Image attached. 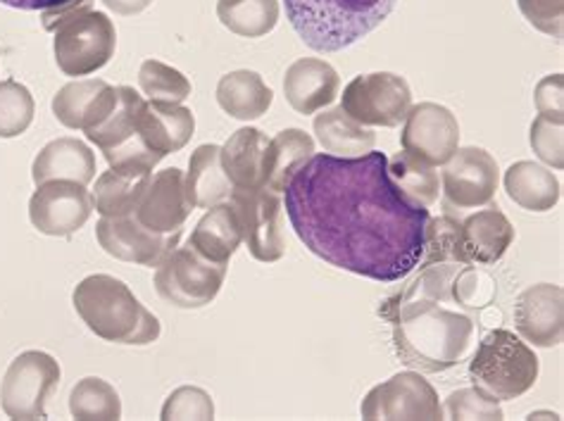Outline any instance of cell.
Returning a JSON list of instances; mask_svg holds the SVG:
<instances>
[{"label":"cell","mask_w":564,"mask_h":421,"mask_svg":"<svg viewBox=\"0 0 564 421\" xmlns=\"http://www.w3.org/2000/svg\"><path fill=\"white\" fill-rule=\"evenodd\" d=\"M69 414L82 421H115L122 419V400L115 386L98 379V376H86L77 381L69 393Z\"/></svg>","instance_id":"obj_34"},{"label":"cell","mask_w":564,"mask_h":421,"mask_svg":"<svg viewBox=\"0 0 564 421\" xmlns=\"http://www.w3.org/2000/svg\"><path fill=\"white\" fill-rule=\"evenodd\" d=\"M274 94L264 84L258 72L236 69L225 74L217 84V102L229 117L241 119V122H252L260 119L272 108Z\"/></svg>","instance_id":"obj_28"},{"label":"cell","mask_w":564,"mask_h":421,"mask_svg":"<svg viewBox=\"0 0 564 421\" xmlns=\"http://www.w3.org/2000/svg\"><path fill=\"white\" fill-rule=\"evenodd\" d=\"M229 203L241 219L248 252L258 262H279L286 252L284 203L270 188H234Z\"/></svg>","instance_id":"obj_12"},{"label":"cell","mask_w":564,"mask_h":421,"mask_svg":"<svg viewBox=\"0 0 564 421\" xmlns=\"http://www.w3.org/2000/svg\"><path fill=\"white\" fill-rule=\"evenodd\" d=\"M61 363L43 350H26L10 363L0 384V404L10 419H46V402L61 386Z\"/></svg>","instance_id":"obj_9"},{"label":"cell","mask_w":564,"mask_h":421,"mask_svg":"<svg viewBox=\"0 0 564 421\" xmlns=\"http://www.w3.org/2000/svg\"><path fill=\"white\" fill-rule=\"evenodd\" d=\"M279 0H217V18L231 34L262 39L279 22Z\"/></svg>","instance_id":"obj_33"},{"label":"cell","mask_w":564,"mask_h":421,"mask_svg":"<svg viewBox=\"0 0 564 421\" xmlns=\"http://www.w3.org/2000/svg\"><path fill=\"white\" fill-rule=\"evenodd\" d=\"M510 201L527 213H551L562 198L560 179L539 162L519 160L502 176Z\"/></svg>","instance_id":"obj_26"},{"label":"cell","mask_w":564,"mask_h":421,"mask_svg":"<svg viewBox=\"0 0 564 421\" xmlns=\"http://www.w3.org/2000/svg\"><path fill=\"white\" fill-rule=\"evenodd\" d=\"M120 102V88L102 79H79L65 84L53 96V115L57 122L74 131H91Z\"/></svg>","instance_id":"obj_19"},{"label":"cell","mask_w":564,"mask_h":421,"mask_svg":"<svg viewBox=\"0 0 564 421\" xmlns=\"http://www.w3.org/2000/svg\"><path fill=\"white\" fill-rule=\"evenodd\" d=\"M43 26L53 32L55 63L67 77H88L106 67L117 48L115 22L94 10V0H67L43 10Z\"/></svg>","instance_id":"obj_5"},{"label":"cell","mask_w":564,"mask_h":421,"mask_svg":"<svg viewBox=\"0 0 564 421\" xmlns=\"http://www.w3.org/2000/svg\"><path fill=\"white\" fill-rule=\"evenodd\" d=\"M153 172L129 170V168H110L96 179L94 188V207L100 217H124L133 215L143 198V193L151 184Z\"/></svg>","instance_id":"obj_29"},{"label":"cell","mask_w":564,"mask_h":421,"mask_svg":"<svg viewBox=\"0 0 564 421\" xmlns=\"http://www.w3.org/2000/svg\"><path fill=\"white\" fill-rule=\"evenodd\" d=\"M362 419H443V404L436 388L422 371H400L389 381L375 386L360 404Z\"/></svg>","instance_id":"obj_13"},{"label":"cell","mask_w":564,"mask_h":421,"mask_svg":"<svg viewBox=\"0 0 564 421\" xmlns=\"http://www.w3.org/2000/svg\"><path fill=\"white\" fill-rule=\"evenodd\" d=\"M74 310L91 334L108 343L148 345L160 338V320L141 305L122 279L91 274L72 293Z\"/></svg>","instance_id":"obj_3"},{"label":"cell","mask_w":564,"mask_h":421,"mask_svg":"<svg viewBox=\"0 0 564 421\" xmlns=\"http://www.w3.org/2000/svg\"><path fill=\"white\" fill-rule=\"evenodd\" d=\"M517 6L533 29L553 39H562L564 0H517Z\"/></svg>","instance_id":"obj_40"},{"label":"cell","mask_w":564,"mask_h":421,"mask_svg":"<svg viewBox=\"0 0 564 421\" xmlns=\"http://www.w3.org/2000/svg\"><path fill=\"white\" fill-rule=\"evenodd\" d=\"M186 195L193 207L210 209L231 198L234 184L221 164V145L205 143L193 150L188 172L184 174Z\"/></svg>","instance_id":"obj_25"},{"label":"cell","mask_w":564,"mask_h":421,"mask_svg":"<svg viewBox=\"0 0 564 421\" xmlns=\"http://www.w3.org/2000/svg\"><path fill=\"white\" fill-rule=\"evenodd\" d=\"M443 417L448 419H505L500 400L488 396L479 386L459 388L445 398Z\"/></svg>","instance_id":"obj_37"},{"label":"cell","mask_w":564,"mask_h":421,"mask_svg":"<svg viewBox=\"0 0 564 421\" xmlns=\"http://www.w3.org/2000/svg\"><path fill=\"white\" fill-rule=\"evenodd\" d=\"M340 108L362 127L393 129L412 108L410 84L393 72L360 74L344 88Z\"/></svg>","instance_id":"obj_10"},{"label":"cell","mask_w":564,"mask_h":421,"mask_svg":"<svg viewBox=\"0 0 564 421\" xmlns=\"http://www.w3.org/2000/svg\"><path fill=\"white\" fill-rule=\"evenodd\" d=\"M120 88V102L117 108L102 119V122L86 131V139L102 153L110 168H129V170H143L153 172L162 155L153 153L141 139L139 131V115L143 108V98L133 91L131 86H117Z\"/></svg>","instance_id":"obj_8"},{"label":"cell","mask_w":564,"mask_h":421,"mask_svg":"<svg viewBox=\"0 0 564 421\" xmlns=\"http://www.w3.org/2000/svg\"><path fill=\"white\" fill-rule=\"evenodd\" d=\"M267 133L256 127H243L234 131L229 141L221 145V164L231 179L234 188H260L262 186V162L267 150Z\"/></svg>","instance_id":"obj_31"},{"label":"cell","mask_w":564,"mask_h":421,"mask_svg":"<svg viewBox=\"0 0 564 421\" xmlns=\"http://www.w3.org/2000/svg\"><path fill=\"white\" fill-rule=\"evenodd\" d=\"M533 100H536L539 115L564 122V79H562V74H551V77L541 79L536 84V91H533Z\"/></svg>","instance_id":"obj_41"},{"label":"cell","mask_w":564,"mask_h":421,"mask_svg":"<svg viewBox=\"0 0 564 421\" xmlns=\"http://www.w3.org/2000/svg\"><path fill=\"white\" fill-rule=\"evenodd\" d=\"M338 72L319 57H301L286 69L284 96L299 115H315L336 100Z\"/></svg>","instance_id":"obj_21"},{"label":"cell","mask_w":564,"mask_h":421,"mask_svg":"<svg viewBox=\"0 0 564 421\" xmlns=\"http://www.w3.org/2000/svg\"><path fill=\"white\" fill-rule=\"evenodd\" d=\"M514 240L512 222L496 205L459 219V244L467 265H496L505 258Z\"/></svg>","instance_id":"obj_20"},{"label":"cell","mask_w":564,"mask_h":421,"mask_svg":"<svg viewBox=\"0 0 564 421\" xmlns=\"http://www.w3.org/2000/svg\"><path fill=\"white\" fill-rule=\"evenodd\" d=\"M420 274L379 307L391 324L393 350L400 363L422 374H441L467 357L481 307V281L471 265H420Z\"/></svg>","instance_id":"obj_2"},{"label":"cell","mask_w":564,"mask_h":421,"mask_svg":"<svg viewBox=\"0 0 564 421\" xmlns=\"http://www.w3.org/2000/svg\"><path fill=\"white\" fill-rule=\"evenodd\" d=\"M139 86L143 96L151 100L184 102L191 96V82L180 69H174L160 60H145L139 69Z\"/></svg>","instance_id":"obj_36"},{"label":"cell","mask_w":564,"mask_h":421,"mask_svg":"<svg viewBox=\"0 0 564 421\" xmlns=\"http://www.w3.org/2000/svg\"><path fill=\"white\" fill-rule=\"evenodd\" d=\"M313 129L317 141L324 148V153L329 155L358 158L369 153V150H375L377 145V133L362 127L360 122H355L344 108L322 110L315 117Z\"/></svg>","instance_id":"obj_30"},{"label":"cell","mask_w":564,"mask_h":421,"mask_svg":"<svg viewBox=\"0 0 564 421\" xmlns=\"http://www.w3.org/2000/svg\"><path fill=\"white\" fill-rule=\"evenodd\" d=\"M389 176L400 191V195L414 207H432L441 193V176L434 164L403 150L389 158Z\"/></svg>","instance_id":"obj_32"},{"label":"cell","mask_w":564,"mask_h":421,"mask_svg":"<svg viewBox=\"0 0 564 421\" xmlns=\"http://www.w3.org/2000/svg\"><path fill=\"white\" fill-rule=\"evenodd\" d=\"M36 102L20 82H0V139H18L32 127Z\"/></svg>","instance_id":"obj_35"},{"label":"cell","mask_w":564,"mask_h":421,"mask_svg":"<svg viewBox=\"0 0 564 421\" xmlns=\"http://www.w3.org/2000/svg\"><path fill=\"white\" fill-rule=\"evenodd\" d=\"M191 213L193 205L186 195L184 172L170 168L151 176V184H148L133 215L145 229L155 234H174L184 229Z\"/></svg>","instance_id":"obj_18"},{"label":"cell","mask_w":564,"mask_h":421,"mask_svg":"<svg viewBox=\"0 0 564 421\" xmlns=\"http://www.w3.org/2000/svg\"><path fill=\"white\" fill-rule=\"evenodd\" d=\"M500 184V170L496 158L484 148H457L445 162L441 174V191L445 213L477 209L491 205Z\"/></svg>","instance_id":"obj_11"},{"label":"cell","mask_w":564,"mask_h":421,"mask_svg":"<svg viewBox=\"0 0 564 421\" xmlns=\"http://www.w3.org/2000/svg\"><path fill=\"white\" fill-rule=\"evenodd\" d=\"M96 238L110 258L133 262L141 267H158L167 255L180 246L182 231L155 234L145 229L137 215L100 217L96 224Z\"/></svg>","instance_id":"obj_15"},{"label":"cell","mask_w":564,"mask_h":421,"mask_svg":"<svg viewBox=\"0 0 564 421\" xmlns=\"http://www.w3.org/2000/svg\"><path fill=\"white\" fill-rule=\"evenodd\" d=\"M110 12L122 14V18H131V14H139L145 8L153 6V0H102Z\"/></svg>","instance_id":"obj_42"},{"label":"cell","mask_w":564,"mask_h":421,"mask_svg":"<svg viewBox=\"0 0 564 421\" xmlns=\"http://www.w3.org/2000/svg\"><path fill=\"white\" fill-rule=\"evenodd\" d=\"M291 227L305 248L344 272L400 281L424 255L426 207L408 203L389 176V158L315 153L284 191Z\"/></svg>","instance_id":"obj_1"},{"label":"cell","mask_w":564,"mask_h":421,"mask_svg":"<svg viewBox=\"0 0 564 421\" xmlns=\"http://www.w3.org/2000/svg\"><path fill=\"white\" fill-rule=\"evenodd\" d=\"M295 34L315 53L355 46L389 20L398 0H284Z\"/></svg>","instance_id":"obj_4"},{"label":"cell","mask_w":564,"mask_h":421,"mask_svg":"<svg viewBox=\"0 0 564 421\" xmlns=\"http://www.w3.org/2000/svg\"><path fill=\"white\" fill-rule=\"evenodd\" d=\"M32 179L36 186L55 182V179L86 186L96 179V153L79 139H55L41 148L32 164Z\"/></svg>","instance_id":"obj_23"},{"label":"cell","mask_w":564,"mask_h":421,"mask_svg":"<svg viewBox=\"0 0 564 421\" xmlns=\"http://www.w3.org/2000/svg\"><path fill=\"white\" fill-rule=\"evenodd\" d=\"M227 265L205 260L188 244L176 246L155 269V291L165 303L180 310H200L210 305L221 291Z\"/></svg>","instance_id":"obj_7"},{"label":"cell","mask_w":564,"mask_h":421,"mask_svg":"<svg viewBox=\"0 0 564 421\" xmlns=\"http://www.w3.org/2000/svg\"><path fill=\"white\" fill-rule=\"evenodd\" d=\"M469 379L496 400H517L536 386L539 357L508 328L486 334L469 363Z\"/></svg>","instance_id":"obj_6"},{"label":"cell","mask_w":564,"mask_h":421,"mask_svg":"<svg viewBox=\"0 0 564 421\" xmlns=\"http://www.w3.org/2000/svg\"><path fill=\"white\" fill-rule=\"evenodd\" d=\"M0 3L14 8V10H48L55 6H63L67 0H0Z\"/></svg>","instance_id":"obj_43"},{"label":"cell","mask_w":564,"mask_h":421,"mask_svg":"<svg viewBox=\"0 0 564 421\" xmlns=\"http://www.w3.org/2000/svg\"><path fill=\"white\" fill-rule=\"evenodd\" d=\"M94 209V195L84 184L55 179L36 186L29 201V219L43 236L69 238L86 227Z\"/></svg>","instance_id":"obj_14"},{"label":"cell","mask_w":564,"mask_h":421,"mask_svg":"<svg viewBox=\"0 0 564 421\" xmlns=\"http://www.w3.org/2000/svg\"><path fill=\"white\" fill-rule=\"evenodd\" d=\"M529 141L533 153H536V158L545 162L547 168H564V122L539 115L531 125Z\"/></svg>","instance_id":"obj_38"},{"label":"cell","mask_w":564,"mask_h":421,"mask_svg":"<svg viewBox=\"0 0 564 421\" xmlns=\"http://www.w3.org/2000/svg\"><path fill=\"white\" fill-rule=\"evenodd\" d=\"M514 326L536 348H555L564 336V291L555 283L529 285L517 298Z\"/></svg>","instance_id":"obj_17"},{"label":"cell","mask_w":564,"mask_h":421,"mask_svg":"<svg viewBox=\"0 0 564 421\" xmlns=\"http://www.w3.org/2000/svg\"><path fill=\"white\" fill-rule=\"evenodd\" d=\"M243 244V229L236 207L225 201L207 209L205 217L196 224L188 246L200 252L205 260L217 265H229L231 255Z\"/></svg>","instance_id":"obj_24"},{"label":"cell","mask_w":564,"mask_h":421,"mask_svg":"<svg viewBox=\"0 0 564 421\" xmlns=\"http://www.w3.org/2000/svg\"><path fill=\"white\" fill-rule=\"evenodd\" d=\"M139 131L143 143L153 153L167 158L170 153H180L191 141L193 131H196V117L182 102L151 100L143 102L141 108Z\"/></svg>","instance_id":"obj_22"},{"label":"cell","mask_w":564,"mask_h":421,"mask_svg":"<svg viewBox=\"0 0 564 421\" xmlns=\"http://www.w3.org/2000/svg\"><path fill=\"white\" fill-rule=\"evenodd\" d=\"M160 417L172 419H215V402L207 390L198 386H182L170 393Z\"/></svg>","instance_id":"obj_39"},{"label":"cell","mask_w":564,"mask_h":421,"mask_svg":"<svg viewBox=\"0 0 564 421\" xmlns=\"http://www.w3.org/2000/svg\"><path fill=\"white\" fill-rule=\"evenodd\" d=\"M400 143L408 153L426 160L429 164H445L459 148L457 117L438 102H420L405 117Z\"/></svg>","instance_id":"obj_16"},{"label":"cell","mask_w":564,"mask_h":421,"mask_svg":"<svg viewBox=\"0 0 564 421\" xmlns=\"http://www.w3.org/2000/svg\"><path fill=\"white\" fill-rule=\"evenodd\" d=\"M315 155V139L303 129H284L270 139L262 162V186L284 193L293 174Z\"/></svg>","instance_id":"obj_27"}]
</instances>
